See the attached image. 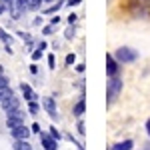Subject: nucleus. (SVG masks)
Here are the masks:
<instances>
[{"instance_id":"f3484780","label":"nucleus","mask_w":150,"mask_h":150,"mask_svg":"<svg viewBox=\"0 0 150 150\" xmlns=\"http://www.w3.org/2000/svg\"><path fill=\"white\" fill-rule=\"evenodd\" d=\"M20 124H24V120H18V118H12V116H6V128H8V130H10V128L20 126Z\"/></svg>"},{"instance_id":"f8f14e48","label":"nucleus","mask_w":150,"mask_h":150,"mask_svg":"<svg viewBox=\"0 0 150 150\" xmlns=\"http://www.w3.org/2000/svg\"><path fill=\"white\" fill-rule=\"evenodd\" d=\"M132 146H134V142H132V140H122V142L112 144L110 150H132Z\"/></svg>"},{"instance_id":"6ab92c4d","label":"nucleus","mask_w":150,"mask_h":150,"mask_svg":"<svg viewBox=\"0 0 150 150\" xmlns=\"http://www.w3.org/2000/svg\"><path fill=\"white\" fill-rule=\"evenodd\" d=\"M6 116L18 118V120H24V118H26V112H24L22 108H16V110H10V112H6Z\"/></svg>"},{"instance_id":"c9c22d12","label":"nucleus","mask_w":150,"mask_h":150,"mask_svg":"<svg viewBox=\"0 0 150 150\" xmlns=\"http://www.w3.org/2000/svg\"><path fill=\"white\" fill-rule=\"evenodd\" d=\"M28 68H30V72H32V74H38V66H36V64H30Z\"/></svg>"},{"instance_id":"aec40b11","label":"nucleus","mask_w":150,"mask_h":150,"mask_svg":"<svg viewBox=\"0 0 150 150\" xmlns=\"http://www.w3.org/2000/svg\"><path fill=\"white\" fill-rule=\"evenodd\" d=\"M54 30H56V26H54V24H44V26H42V36H50V34H54Z\"/></svg>"},{"instance_id":"b1692460","label":"nucleus","mask_w":150,"mask_h":150,"mask_svg":"<svg viewBox=\"0 0 150 150\" xmlns=\"http://www.w3.org/2000/svg\"><path fill=\"white\" fill-rule=\"evenodd\" d=\"M74 62H76V54H72V52H70V54H66V58H64V64H66V66H72Z\"/></svg>"},{"instance_id":"7ed1b4c3","label":"nucleus","mask_w":150,"mask_h":150,"mask_svg":"<svg viewBox=\"0 0 150 150\" xmlns=\"http://www.w3.org/2000/svg\"><path fill=\"white\" fill-rule=\"evenodd\" d=\"M42 108H44V112L56 122V120H58V108H56V100H54V96H44V98H42Z\"/></svg>"},{"instance_id":"0eeeda50","label":"nucleus","mask_w":150,"mask_h":150,"mask_svg":"<svg viewBox=\"0 0 150 150\" xmlns=\"http://www.w3.org/2000/svg\"><path fill=\"white\" fill-rule=\"evenodd\" d=\"M20 92H22L24 100L26 102H30V100H38V94L32 90V86L30 84H26V82H20Z\"/></svg>"},{"instance_id":"412c9836","label":"nucleus","mask_w":150,"mask_h":150,"mask_svg":"<svg viewBox=\"0 0 150 150\" xmlns=\"http://www.w3.org/2000/svg\"><path fill=\"white\" fill-rule=\"evenodd\" d=\"M28 4H30V0H16V8L20 12H28Z\"/></svg>"},{"instance_id":"cd10ccee","label":"nucleus","mask_w":150,"mask_h":150,"mask_svg":"<svg viewBox=\"0 0 150 150\" xmlns=\"http://www.w3.org/2000/svg\"><path fill=\"white\" fill-rule=\"evenodd\" d=\"M30 130H32V134H40V132H42V128H40L38 122H32V124H30Z\"/></svg>"},{"instance_id":"c85d7f7f","label":"nucleus","mask_w":150,"mask_h":150,"mask_svg":"<svg viewBox=\"0 0 150 150\" xmlns=\"http://www.w3.org/2000/svg\"><path fill=\"white\" fill-rule=\"evenodd\" d=\"M78 134H80V136H84V134H86V126H84V120H78Z\"/></svg>"},{"instance_id":"6e6552de","label":"nucleus","mask_w":150,"mask_h":150,"mask_svg":"<svg viewBox=\"0 0 150 150\" xmlns=\"http://www.w3.org/2000/svg\"><path fill=\"white\" fill-rule=\"evenodd\" d=\"M84 112H86V98H84V92H82L80 98H78V102L74 104V108H72V114L76 116V118H82Z\"/></svg>"},{"instance_id":"4be33fe9","label":"nucleus","mask_w":150,"mask_h":150,"mask_svg":"<svg viewBox=\"0 0 150 150\" xmlns=\"http://www.w3.org/2000/svg\"><path fill=\"white\" fill-rule=\"evenodd\" d=\"M42 56H44V50H40V48H34V50L30 52V58H32L34 62H38V60H40Z\"/></svg>"},{"instance_id":"7c9ffc66","label":"nucleus","mask_w":150,"mask_h":150,"mask_svg":"<svg viewBox=\"0 0 150 150\" xmlns=\"http://www.w3.org/2000/svg\"><path fill=\"white\" fill-rule=\"evenodd\" d=\"M76 22H78V16H76L74 12H72V14L68 16V24H76Z\"/></svg>"},{"instance_id":"72a5a7b5","label":"nucleus","mask_w":150,"mask_h":150,"mask_svg":"<svg viewBox=\"0 0 150 150\" xmlns=\"http://www.w3.org/2000/svg\"><path fill=\"white\" fill-rule=\"evenodd\" d=\"M42 20H44L42 16H36L34 20H32V24H34V26H42Z\"/></svg>"},{"instance_id":"a211bd4d","label":"nucleus","mask_w":150,"mask_h":150,"mask_svg":"<svg viewBox=\"0 0 150 150\" xmlns=\"http://www.w3.org/2000/svg\"><path fill=\"white\" fill-rule=\"evenodd\" d=\"M38 112H40V104H38V100H30V102H28V114L36 116Z\"/></svg>"},{"instance_id":"39448f33","label":"nucleus","mask_w":150,"mask_h":150,"mask_svg":"<svg viewBox=\"0 0 150 150\" xmlns=\"http://www.w3.org/2000/svg\"><path fill=\"white\" fill-rule=\"evenodd\" d=\"M30 134H32V130H30V126H26V124H20V126H16V128H10L12 140H30Z\"/></svg>"},{"instance_id":"f704fd0d","label":"nucleus","mask_w":150,"mask_h":150,"mask_svg":"<svg viewBox=\"0 0 150 150\" xmlns=\"http://www.w3.org/2000/svg\"><path fill=\"white\" fill-rule=\"evenodd\" d=\"M4 50H6V54H14V48H12V44H4Z\"/></svg>"},{"instance_id":"bb28decb","label":"nucleus","mask_w":150,"mask_h":150,"mask_svg":"<svg viewBox=\"0 0 150 150\" xmlns=\"http://www.w3.org/2000/svg\"><path fill=\"white\" fill-rule=\"evenodd\" d=\"M48 68L50 70L56 68V56H54V54H48Z\"/></svg>"},{"instance_id":"ea45409f","label":"nucleus","mask_w":150,"mask_h":150,"mask_svg":"<svg viewBox=\"0 0 150 150\" xmlns=\"http://www.w3.org/2000/svg\"><path fill=\"white\" fill-rule=\"evenodd\" d=\"M56 0H44V4H54Z\"/></svg>"},{"instance_id":"58836bf2","label":"nucleus","mask_w":150,"mask_h":150,"mask_svg":"<svg viewBox=\"0 0 150 150\" xmlns=\"http://www.w3.org/2000/svg\"><path fill=\"white\" fill-rule=\"evenodd\" d=\"M4 12H8V10H6V8H4V6H2V4H0V16H2V14H4Z\"/></svg>"},{"instance_id":"a878e982","label":"nucleus","mask_w":150,"mask_h":150,"mask_svg":"<svg viewBox=\"0 0 150 150\" xmlns=\"http://www.w3.org/2000/svg\"><path fill=\"white\" fill-rule=\"evenodd\" d=\"M6 86H10V78L6 74H0V88H6Z\"/></svg>"},{"instance_id":"20e7f679","label":"nucleus","mask_w":150,"mask_h":150,"mask_svg":"<svg viewBox=\"0 0 150 150\" xmlns=\"http://www.w3.org/2000/svg\"><path fill=\"white\" fill-rule=\"evenodd\" d=\"M38 136H40V146H42V150H58V140L50 132H44L42 130Z\"/></svg>"},{"instance_id":"2eb2a0df","label":"nucleus","mask_w":150,"mask_h":150,"mask_svg":"<svg viewBox=\"0 0 150 150\" xmlns=\"http://www.w3.org/2000/svg\"><path fill=\"white\" fill-rule=\"evenodd\" d=\"M42 6H44V0H30V4H28V12H38Z\"/></svg>"},{"instance_id":"9d476101","label":"nucleus","mask_w":150,"mask_h":150,"mask_svg":"<svg viewBox=\"0 0 150 150\" xmlns=\"http://www.w3.org/2000/svg\"><path fill=\"white\" fill-rule=\"evenodd\" d=\"M64 4H66V0H56V2H54L52 6H48V8H44V10H42V14H44V16H50V14H56V12L60 10L62 6H64Z\"/></svg>"},{"instance_id":"4c0bfd02","label":"nucleus","mask_w":150,"mask_h":150,"mask_svg":"<svg viewBox=\"0 0 150 150\" xmlns=\"http://www.w3.org/2000/svg\"><path fill=\"white\" fill-rule=\"evenodd\" d=\"M146 132H148V136H150V118L146 120Z\"/></svg>"},{"instance_id":"5701e85b","label":"nucleus","mask_w":150,"mask_h":150,"mask_svg":"<svg viewBox=\"0 0 150 150\" xmlns=\"http://www.w3.org/2000/svg\"><path fill=\"white\" fill-rule=\"evenodd\" d=\"M48 132H50V134H52V136H54V138H56L58 142L62 140V132H60V130H58L56 126H48Z\"/></svg>"},{"instance_id":"4468645a","label":"nucleus","mask_w":150,"mask_h":150,"mask_svg":"<svg viewBox=\"0 0 150 150\" xmlns=\"http://www.w3.org/2000/svg\"><path fill=\"white\" fill-rule=\"evenodd\" d=\"M0 42H2V44H12V42H14L12 34H8V32H6L2 26H0Z\"/></svg>"},{"instance_id":"473e14b6","label":"nucleus","mask_w":150,"mask_h":150,"mask_svg":"<svg viewBox=\"0 0 150 150\" xmlns=\"http://www.w3.org/2000/svg\"><path fill=\"white\" fill-rule=\"evenodd\" d=\"M50 24H54V26H58V24H60V16H58V14H54V16L50 18Z\"/></svg>"},{"instance_id":"2f4dec72","label":"nucleus","mask_w":150,"mask_h":150,"mask_svg":"<svg viewBox=\"0 0 150 150\" xmlns=\"http://www.w3.org/2000/svg\"><path fill=\"white\" fill-rule=\"evenodd\" d=\"M36 48H40V50H46V48H48V42H46V40H40V42L36 44Z\"/></svg>"},{"instance_id":"f03ea898","label":"nucleus","mask_w":150,"mask_h":150,"mask_svg":"<svg viewBox=\"0 0 150 150\" xmlns=\"http://www.w3.org/2000/svg\"><path fill=\"white\" fill-rule=\"evenodd\" d=\"M114 58L120 64H132V62L138 60V52H136L134 48H130V46H120L114 52Z\"/></svg>"},{"instance_id":"393cba45","label":"nucleus","mask_w":150,"mask_h":150,"mask_svg":"<svg viewBox=\"0 0 150 150\" xmlns=\"http://www.w3.org/2000/svg\"><path fill=\"white\" fill-rule=\"evenodd\" d=\"M0 4H2L6 10H10V8H14V6H16V0H0Z\"/></svg>"},{"instance_id":"dca6fc26","label":"nucleus","mask_w":150,"mask_h":150,"mask_svg":"<svg viewBox=\"0 0 150 150\" xmlns=\"http://www.w3.org/2000/svg\"><path fill=\"white\" fill-rule=\"evenodd\" d=\"M64 38L66 40H74L76 38V24H70L68 28L64 30Z\"/></svg>"},{"instance_id":"e433bc0d","label":"nucleus","mask_w":150,"mask_h":150,"mask_svg":"<svg viewBox=\"0 0 150 150\" xmlns=\"http://www.w3.org/2000/svg\"><path fill=\"white\" fill-rule=\"evenodd\" d=\"M84 70H86V66H84V64H78V66H76V72H80V74L84 72Z\"/></svg>"},{"instance_id":"f257e3e1","label":"nucleus","mask_w":150,"mask_h":150,"mask_svg":"<svg viewBox=\"0 0 150 150\" xmlns=\"http://www.w3.org/2000/svg\"><path fill=\"white\" fill-rule=\"evenodd\" d=\"M122 88H124V82L120 76H112V78H108V88H106V104L108 106H112V104L118 100V96L122 92Z\"/></svg>"},{"instance_id":"ddd939ff","label":"nucleus","mask_w":150,"mask_h":150,"mask_svg":"<svg viewBox=\"0 0 150 150\" xmlns=\"http://www.w3.org/2000/svg\"><path fill=\"white\" fill-rule=\"evenodd\" d=\"M14 96V90H12V86H6V88H0V104L6 102L8 98Z\"/></svg>"},{"instance_id":"c756f323","label":"nucleus","mask_w":150,"mask_h":150,"mask_svg":"<svg viewBox=\"0 0 150 150\" xmlns=\"http://www.w3.org/2000/svg\"><path fill=\"white\" fill-rule=\"evenodd\" d=\"M80 2H82V0H66V4H64V6H70V8H74V6H78Z\"/></svg>"},{"instance_id":"9b49d317","label":"nucleus","mask_w":150,"mask_h":150,"mask_svg":"<svg viewBox=\"0 0 150 150\" xmlns=\"http://www.w3.org/2000/svg\"><path fill=\"white\" fill-rule=\"evenodd\" d=\"M12 150H32V144H30V140H14Z\"/></svg>"},{"instance_id":"1a4fd4ad","label":"nucleus","mask_w":150,"mask_h":150,"mask_svg":"<svg viewBox=\"0 0 150 150\" xmlns=\"http://www.w3.org/2000/svg\"><path fill=\"white\" fill-rule=\"evenodd\" d=\"M0 106H2V110H4V112H10V110H16V108H20V98H18V96L14 94L12 98H8L6 102H2Z\"/></svg>"},{"instance_id":"423d86ee","label":"nucleus","mask_w":150,"mask_h":150,"mask_svg":"<svg viewBox=\"0 0 150 150\" xmlns=\"http://www.w3.org/2000/svg\"><path fill=\"white\" fill-rule=\"evenodd\" d=\"M118 72H120V62L114 58V54H106V74H108V78L118 76Z\"/></svg>"}]
</instances>
